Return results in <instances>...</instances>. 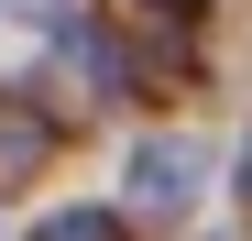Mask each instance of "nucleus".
Instances as JSON below:
<instances>
[{
	"label": "nucleus",
	"instance_id": "nucleus-1",
	"mask_svg": "<svg viewBox=\"0 0 252 241\" xmlns=\"http://www.w3.org/2000/svg\"><path fill=\"white\" fill-rule=\"evenodd\" d=\"M197 186H208V153H197L187 132H143V143H132V186H121V197H132L143 219H187Z\"/></svg>",
	"mask_w": 252,
	"mask_h": 241
},
{
	"label": "nucleus",
	"instance_id": "nucleus-2",
	"mask_svg": "<svg viewBox=\"0 0 252 241\" xmlns=\"http://www.w3.org/2000/svg\"><path fill=\"white\" fill-rule=\"evenodd\" d=\"M55 66H66L88 99H143V55L121 44L110 22H55Z\"/></svg>",
	"mask_w": 252,
	"mask_h": 241
},
{
	"label": "nucleus",
	"instance_id": "nucleus-3",
	"mask_svg": "<svg viewBox=\"0 0 252 241\" xmlns=\"http://www.w3.org/2000/svg\"><path fill=\"white\" fill-rule=\"evenodd\" d=\"M55 165V110L44 99H0V186H33Z\"/></svg>",
	"mask_w": 252,
	"mask_h": 241
},
{
	"label": "nucleus",
	"instance_id": "nucleus-4",
	"mask_svg": "<svg viewBox=\"0 0 252 241\" xmlns=\"http://www.w3.org/2000/svg\"><path fill=\"white\" fill-rule=\"evenodd\" d=\"M33 241H121L110 209H55V219H33Z\"/></svg>",
	"mask_w": 252,
	"mask_h": 241
},
{
	"label": "nucleus",
	"instance_id": "nucleus-5",
	"mask_svg": "<svg viewBox=\"0 0 252 241\" xmlns=\"http://www.w3.org/2000/svg\"><path fill=\"white\" fill-rule=\"evenodd\" d=\"M241 197H252V143H241Z\"/></svg>",
	"mask_w": 252,
	"mask_h": 241
},
{
	"label": "nucleus",
	"instance_id": "nucleus-6",
	"mask_svg": "<svg viewBox=\"0 0 252 241\" xmlns=\"http://www.w3.org/2000/svg\"><path fill=\"white\" fill-rule=\"evenodd\" d=\"M44 11H66V0H44Z\"/></svg>",
	"mask_w": 252,
	"mask_h": 241
}]
</instances>
